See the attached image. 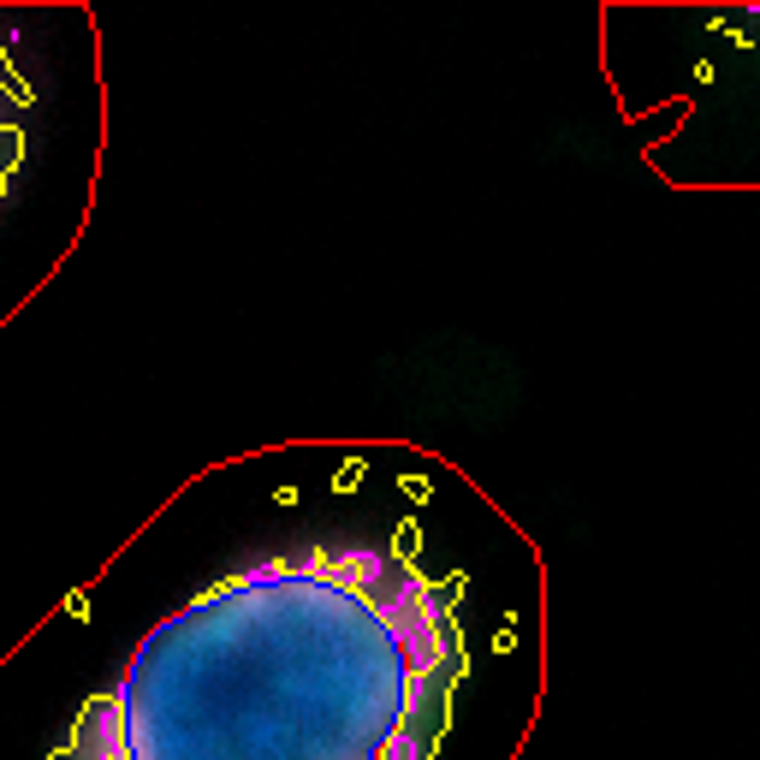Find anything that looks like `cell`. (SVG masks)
Segmentation results:
<instances>
[{"label":"cell","mask_w":760,"mask_h":760,"mask_svg":"<svg viewBox=\"0 0 760 760\" xmlns=\"http://www.w3.org/2000/svg\"><path fill=\"white\" fill-rule=\"evenodd\" d=\"M7 101H12V90H7V72H0V173H7V161H12V125H7Z\"/></svg>","instance_id":"obj_2"},{"label":"cell","mask_w":760,"mask_h":760,"mask_svg":"<svg viewBox=\"0 0 760 760\" xmlns=\"http://www.w3.org/2000/svg\"><path fill=\"white\" fill-rule=\"evenodd\" d=\"M458 677L446 582L380 547H315L149 630L60 760H434Z\"/></svg>","instance_id":"obj_1"}]
</instances>
